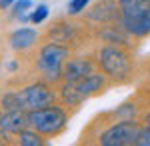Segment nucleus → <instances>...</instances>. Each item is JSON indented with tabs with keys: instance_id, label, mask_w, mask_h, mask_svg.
<instances>
[{
	"instance_id": "11",
	"label": "nucleus",
	"mask_w": 150,
	"mask_h": 146,
	"mask_svg": "<svg viewBox=\"0 0 150 146\" xmlns=\"http://www.w3.org/2000/svg\"><path fill=\"white\" fill-rule=\"evenodd\" d=\"M88 16L94 18V20H112V18H116L114 2H110V0H102V2H98L92 10H90Z\"/></svg>"
},
{
	"instance_id": "5",
	"label": "nucleus",
	"mask_w": 150,
	"mask_h": 146,
	"mask_svg": "<svg viewBox=\"0 0 150 146\" xmlns=\"http://www.w3.org/2000/svg\"><path fill=\"white\" fill-rule=\"evenodd\" d=\"M100 64L108 76L122 80L130 74V58L124 50L116 46H104L100 50Z\"/></svg>"
},
{
	"instance_id": "12",
	"label": "nucleus",
	"mask_w": 150,
	"mask_h": 146,
	"mask_svg": "<svg viewBox=\"0 0 150 146\" xmlns=\"http://www.w3.org/2000/svg\"><path fill=\"white\" fill-rule=\"evenodd\" d=\"M18 138H20V144L22 146H42L44 144V138H40L38 130L36 132H32V130H20Z\"/></svg>"
},
{
	"instance_id": "19",
	"label": "nucleus",
	"mask_w": 150,
	"mask_h": 146,
	"mask_svg": "<svg viewBox=\"0 0 150 146\" xmlns=\"http://www.w3.org/2000/svg\"><path fill=\"white\" fill-rule=\"evenodd\" d=\"M144 120H146V124H150V112L146 114V116H144Z\"/></svg>"
},
{
	"instance_id": "13",
	"label": "nucleus",
	"mask_w": 150,
	"mask_h": 146,
	"mask_svg": "<svg viewBox=\"0 0 150 146\" xmlns=\"http://www.w3.org/2000/svg\"><path fill=\"white\" fill-rule=\"evenodd\" d=\"M2 104H4V108L6 110H22V106H20V98H18V92L14 94H6L4 98H2Z\"/></svg>"
},
{
	"instance_id": "9",
	"label": "nucleus",
	"mask_w": 150,
	"mask_h": 146,
	"mask_svg": "<svg viewBox=\"0 0 150 146\" xmlns=\"http://www.w3.org/2000/svg\"><path fill=\"white\" fill-rule=\"evenodd\" d=\"M28 124L26 114H22L20 110H6L0 116V128L4 132H14L18 134L20 130H24V126Z\"/></svg>"
},
{
	"instance_id": "7",
	"label": "nucleus",
	"mask_w": 150,
	"mask_h": 146,
	"mask_svg": "<svg viewBox=\"0 0 150 146\" xmlns=\"http://www.w3.org/2000/svg\"><path fill=\"white\" fill-rule=\"evenodd\" d=\"M20 98V106L28 108V110H36V108H44L54 102V92L48 88L46 84H32L28 88L18 92Z\"/></svg>"
},
{
	"instance_id": "18",
	"label": "nucleus",
	"mask_w": 150,
	"mask_h": 146,
	"mask_svg": "<svg viewBox=\"0 0 150 146\" xmlns=\"http://www.w3.org/2000/svg\"><path fill=\"white\" fill-rule=\"evenodd\" d=\"M12 2H14V0H0V6H2V8H8Z\"/></svg>"
},
{
	"instance_id": "10",
	"label": "nucleus",
	"mask_w": 150,
	"mask_h": 146,
	"mask_svg": "<svg viewBox=\"0 0 150 146\" xmlns=\"http://www.w3.org/2000/svg\"><path fill=\"white\" fill-rule=\"evenodd\" d=\"M36 38H38L36 30H32V28H18L10 36V46L14 50H26V48H30L36 42Z\"/></svg>"
},
{
	"instance_id": "1",
	"label": "nucleus",
	"mask_w": 150,
	"mask_h": 146,
	"mask_svg": "<svg viewBox=\"0 0 150 146\" xmlns=\"http://www.w3.org/2000/svg\"><path fill=\"white\" fill-rule=\"evenodd\" d=\"M122 26L132 36L144 38L150 34V0H118Z\"/></svg>"
},
{
	"instance_id": "4",
	"label": "nucleus",
	"mask_w": 150,
	"mask_h": 146,
	"mask_svg": "<svg viewBox=\"0 0 150 146\" xmlns=\"http://www.w3.org/2000/svg\"><path fill=\"white\" fill-rule=\"evenodd\" d=\"M68 58V48L66 46H60L50 42L40 50V56H38V68L40 72L46 76L48 80H58L64 72V60Z\"/></svg>"
},
{
	"instance_id": "16",
	"label": "nucleus",
	"mask_w": 150,
	"mask_h": 146,
	"mask_svg": "<svg viewBox=\"0 0 150 146\" xmlns=\"http://www.w3.org/2000/svg\"><path fill=\"white\" fill-rule=\"evenodd\" d=\"M88 2H90V0H70L68 12H70V14H80V12L88 6Z\"/></svg>"
},
{
	"instance_id": "3",
	"label": "nucleus",
	"mask_w": 150,
	"mask_h": 146,
	"mask_svg": "<svg viewBox=\"0 0 150 146\" xmlns=\"http://www.w3.org/2000/svg\"><path fill=\"white\" fill-rule=\"evenodd\" d=\"M102 88H104V76L92 72V74L84 76L82 80H78V82H66L62 86V98H64L66 104L76 106L82 100H86L88 96L98 94Z\"/></svg>"
},
{
	"instance_id": "2",
	"label": "nucleus",
	"mask_w": 150,
	"mask_h": 146,
	"mask_svg": "<svg viewBox=\"0 0 150 146\" xmlns=\"http://www.w3.org/2000/svg\"><path fill=\"white\" fill-rule=\"evenodd\" d=\"M26 120L28 124L38 130L40 134L46 136H56L64 130L66 126V114L62 108H56V106H44V108H36V110H30L26 114Z\"/></svg>"
},
{
	"instance_id": "8",
	"label": "nucleus",
	"mask_w": 150,
	"mask_h": 146,
	"mask_svg": "<svg viewBox=\"0 0 150 146\" xmlns=\"http://www.w3.org/2000/svg\"><path fill=\"white\" fill-rule=\"evenodd\" d=\"M92 72L94 66L88 58H74V60H68V64L64 66V78L66 82H78Z\"/></svg>"
},
{
	"instance_id": "14",
	"label": "nucleus",
	"mask_w": 150,
	"mask_h": 146,
	"mask_svg": "<svg viewBox=\"0 0 150 146\" xmlns=\"http://www.w3.org/2000/svg\"><path fill=\"white\" fill-rule=\"evenodd\" d=\"M136 146H150V124H146L144 128H140L136 134Z\"/></svg>"
},
{
	"instance_id": "6",
	"label": "nucleus",
	"mask_w": 150,
	"mask_h": 146,
	"mask_svg": "<svg viewBox=\"0 0 150 146\" xmlns=\"http://www.w3.org/2000/svg\"><path fill=\"white\" fill-rule=\"evenodd\" d=\"M138 124L134 120H120L114 126H110L108 130H104L100 134V144L104 146H128L136 142V134H138Z\"/></svg>"
},
{
	"instance_id": "17",
	"label": "nucleus",
	"mask_w": 150,
	"mask_h": 146,
	"mask_svg": "<svg viewBox=\"0 0 150 146\" xmlns=\"http://www.w3.org/2000/svg\"><path fill=\"white\" fill-rule=\"evenodd\" d=\"M28 8H32V0H18L16 6H14V12H16V16H18V14H24Z\"/></svg>"
},
{
	"instance_id": "15",
	"label": "nucleus",
	"mask_w": 150,
	"mask_h": 146,
	"mask_svg": "<svg viewBox=\"0 0 150 146\" xmlns=\"http://www.w3.org/2000/svg\"><path fill=\"white\" fill-rule=\"evenodd\" d=\"M46 16H48V6L46 4H40V6H36V10L30 14V20H32L34 24H40Z\"/></svg>"
}]
</instances>
